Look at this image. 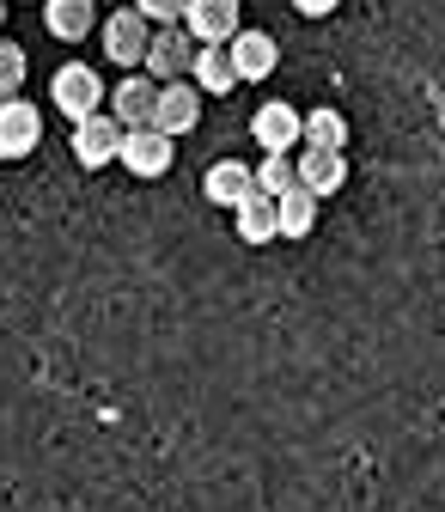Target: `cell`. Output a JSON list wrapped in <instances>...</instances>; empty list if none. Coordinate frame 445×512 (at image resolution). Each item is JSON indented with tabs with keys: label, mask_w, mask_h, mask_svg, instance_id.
Returning a JSON list of instances; mask_svg holds the SVG:
<instances>
[{
	"label": "cell",
	"mask_w": 445,
	"mask_h": 512,
	"mask_svg": "<svg viewBox=\"0 0 445 512\" xmlns=\"http://www.w3.org/2000/svg\"><path fill=\"white\" fill-rule=\"evenodd\" d=\"M189 80H196L202 92H232V86H244L238 68H232V49H226V43H202V49H196V68H189Z\"/></svg>",
	"instance_id": "16"
},
{
	"label": "cell",
	"mask_w": 445,
	"mask_h": 512,
	"mask_svg": "<svg viewBox=\"0 0 445 512\" xmlns=\"http://www.w3.org/2000/svg\"><path fill=\"white\" fill-rule=\"evenodd\" d=\"M293 183H299V159L293 153H263V165H257V189H263V196H287Z\"/></svg>",
	"instance_id": "19"
},
{
	"label": "cell",
	"mask_w": 445,
	"mask_h": 512,
	"mask_svg": "<svg viewBox=\"0 0 445 512\" xmlns=\"http://www.w3.org/2000/svg\"><path fill=\"white\" fill-rule=\"evenodd\" d=\"M0 25H7V0H0Z\"/></svg>",
	"instance_id": "23"
},
{
	"label": "cell",
	"mask_w": 445,
	"mask_h": 512,
	"mask_svg": "<svg viewBox=\"0 0 445 512\" xmlns=\"http://www.w3.org/2000/svg\"><path fill=\"white\" fill-rule=\"evenodd\" d=\"M153 110H159V80H153V74H129V80L110 92V116H116L122 128H147Z\"/></svg>",
	"instance_id": "12"
},
{
	"label": "cell",
	"mask_w": 445,
	"mask_h": 512,
	"mask_svg": "<svg viewBox=\"0 0 445 512\" xmlns=\"http://www.w3.org/2000/svg\"><path fill=\"white\" fill-rule=\"evenodd\" d=\"M153 31H159V25H153L141 7H122V13H110V19L98 25V37H104V55L116 61V68H129V74H141Z\"/></svg>",
	"instance_id": "2"
},
{
	"label": "cell",
	"mask_w": 445,
	"mask_h": 512,
	"mask_svg": "<svg viewBox=\"0 0 445 512\" xmlns=\"http://www.w3.org/2000/svg\"><path fill=\"white\" fill-rule=\"evenodd\" d=\"M238 19H244L238 0H189V7H183V25H189L196 43H232L244 31Z\"/></svg>",
	"instance_id": "9"
},
{
	"label": "cell",
	"mask_w": 445,
	"mask_h": 512,
	"mask_svg": "<svg viewBox=\"0 0 445 512\" xmlns=\"http://www.w3.org/2000/svg\"><path fill=\"white\" fill-rule=\"evenodd\" d=\"M171 153H177V141L165 135V128H129V135H122V153H116V165L122 171H135L141 183H159L165 171H171Z\"/></svg>",
	"instance_id": "4"
},
{
	"label": "cell",
	"mask_w": 445,
	"mask_h": 512,
	"mask_svg": "<svg viewBox=\"0 0 445 512\" xmlns=\"http://www.w3.org/2000/svg\"><path fill=\"white\" fill-rule=\"evenodd\" d=\"M250 135H257L263 153H293V147H305V116L293 104H263L250 116Z\"/></svg>",
	"instance_id": "10"
},
{
	"label": "cell",
	"mask_w": 445,
	"mask_h": 512,
	"mask_svg": "<svg viewBox=\"0 0 445 512\" xmlns=\"http://www.w3.org/2000/svg\"><path fill=\"white\" fill-rule=\"evenodd\" d=\"M336 7H342V0H293V13H299V19H330Z\"/></svg>",
	"instance_id": "22"
},
{
	"label": "cell",
	"mask_w": 445,
	"mask_h": 512,
	"mask_svg": "<svg viewBox=\"0 0 445 512\" xmlns=\"http://www.w3.org/2000/svg\"><path fill=\"white\" fill-rule=\"evenodd\" d=\"M275 208H281V238H311V226H317V208H324V202H317L305 183H293L287 196H275Z\"/></svg>",
	"instance_id": "17"
},
{
	"label": "cell",
	"mask_w": 445,
	"mask_h": 512,
	"mask_svg": "<svg viewBox=\"0 0 445 512\" xmlns=\"http://www.w3.org/2000/svg\"><path fill=\"white\" fill-rule=\"evenodd\" d=\"M19 86H25V49L13 37H0V104L19 98Z\"/></svg>",
	"instance_id": "20"
},
{
	"label": "cell",
	"mask_w": 445,
	"mask_h": 512,
	"mask_svg": "<svg viewBox=\"0 0 445 512\" xmlns=\"http://www.w3.org/2000/svg\"><path fill=\"white\" fill-rule=\"evenodd\" d=\"M299 183L311 189L317 202H330L336 189L348 183V159H342V153H330V147H305V153H299Z\"/></svg>",
	"instance_id": "15"
},
{
	"label": "cell",
	"mask_w": 445,
	"mask_h": 512,
	"mask_svg": "<svg viewBox=\"0 0 445 512\" xmlns=\"http://www.w3.org/2000/svg\"><path fill=\"white\" fill-rule=\"evenodd\" d=\"M202 196L214 202V208H238L244 196H257V165H238V159H214L208 171H202Z\"/></svg>",
	"instance_id": "11"
},
{
	"label": "cell",
	"mask_w": 445,
	"mask_h": 512,
	"mask_svg": "<svg viewBox=\"0 0 445 512\" xmlns=\"http://www.w3.org/2000/svg\"><path fill=\"white\" fill-rule=\"evenodd\" d=\"M226 49H232V68H238V80H244V86H257V80L281 74V43H275L269 31H257V25H244Z\"/></svg>",
	"instance_id": "6"
},
{
	"label": "cell",
	"mask_w": 445,
	"mask_h": 512,
	"mask_svg": "<svg viewBox=\"0 0 445 512\" xmlns=\"http://www.w3.org/2000/svg\"><path fill=\"white\" fill-rule=\"evenodd\" d=\"M232 232L244 238V244H275L281 238V208H275V196H244L238 208H232Z\"/></svg>",
	"instance_id": "14"
},
{
	"label": "cell",
	"mask_w": 445,
	"mask_h": 512,
	"mask_svg": "<svg viewBox=\"0 0 445 512\" xmlns=\"http://www.w3.org/2000/svg\"><path fill=\"white\" fill-rule=\"evenodd\" d=\"M202 122V86L196 80H165L159 86V110H153V128H165V135H189V128Z\"/></svg>",
	"instance_id": "7"
},
{
	"label": "cell",
	"mask_w": 445,
	"mask_h": 512,
	"mask_svg": "<svg viewBox=\"0 0 445 512\" xmlns=\"http://www.w3.org/2000/svg\"><path fill=\"white\" fill-rule=\"evenodd\" d=\"M305 147H330V153H342V147H348V116L330 110V104L311 110V116H305Z\"/></svg>",
	"instance_id": "18"
},
{
	"label": "cell",
	"mask_w": 445,
	"mask_h": 512,
	"mask_svg": "<svg viewBox=\"0 0 445 512\" xmlns=\"http://www.w3.org/2000/svg\"><path fill=\"white\" fill-rule=\"evenodd\" d=\"M122 135H129V128H122L110 110H98V116H86V122H74V159L86 165V171H104V165H116V153H122Z\"/></svg>",
	"instance_id": "5"
},
{
	"label": "cell",
	"mask_w": 445,
	"mask_h": 512,
	"mask_svg": "<svg viewBox=\"0 0 445 512\" xmlns=\"http://www.w3.org/2000/svg\"><path fill=\"white\" fill-rule=\"evenodd\" d=\"M49 104L68 122H86V116H98L110 104V92H104V80L86 68V61H68V68H55V80H49Z\"/></svg>",
	"instance_id": "1"
},
{
	"label": "cell",
	"mask_w": 445,
	"mask_h": 512,
	"mask_svg": "<svg viewBox=\"0 0 445 512\" xmlns=\"http://www.w3.org/2000/svg\"><path fill=\"white\" fill-rule=\"evenodd\" d=\"M196 37H189V25H159L153 43H147V61H141V74H153L159 86L165 80H189V68H196Z\"/></svg>",
	"instance_id": "3"
},
{
	"label": "cell",
	"mask_w": 445,
	"mask_h": 512,
	"mask_svg": "<svg viewBox=\"0 0 445 512\" xmlns=\"http://www.w3.org/2000/svg\"><path fill=\"white\" fill-rule=\"evenodd\" d=\"M37 141H43V116H37V104L7 98V104H0V159H31Z\"/></svg>",
	"instance_id": "8"
},
{
	"label": "cell",
	"mask_w": 445,
	"mask_h": 512,
	"mask_svg": "<svg viewBox=\"0 0 445 512\" xmlns=\"http://www.w3.org/2000/svg\"><path fill=\"white\" fill-rule=\"evenodd\" d=\"M135 7H141L153 25H183V7H189V0H135Z\"/></svg>",
	"instance_id": "21"
},
{
	"label": "cell",
	"mask_w": 445,
	"mask_h": 512,
	"mask_svg": "<svg viewBox=\"0 0 445 512\" xmlns=\"http://www.w3.org/2000/svg\"><path fill=\"white\" fill-rule=\"evenodd\" d=\"M43 25L55 43H86V31H98V0H43Z\"/></svg>",
	"instance_id": "13"
}]
</instances>
